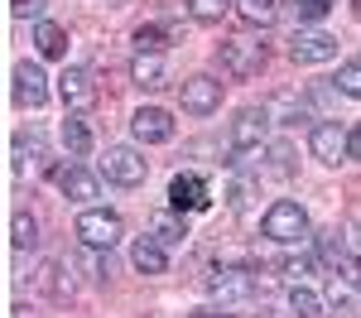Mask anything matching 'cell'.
<instances>
[{
	"instance_id": "cb8c5ba5",
	"label": "cell",
	"mask_w": 361,
	"mask_h": 318,
	"mask_svg": "<svg viewBox=\"0 0 361 318\" xmlns=\"http://www.w3.org/2000/svg\"><path fill=\"white\" fill-rule=\"evenodd\" d=\"M164 44H169V29L164 25H140L135 29V49H140V54H159Z\"/></svg>"
},
{
	"instance_id": "484cf974",
	"label": "cell",
	"mask_w": 361,
	"mask_h": 318,
	"mask_svg": "<svg viewBox=\"0 0 361 318\" xmlns=\"http://www.w3.org/2000/svg\"><path fill=\"white\" fill-rule=\"evenodd\" d=\"M188 10H193L197 25H217L226 15V0H188Z\"/></svg>"
},
{
	"instance_id": "44dd1931",
	"label": "cell",
	"mask_w": 361,
	"mask_h": 318,
	"mask_svg": "<svg viewBox=\"0 0 361 318\" xmlns=\"http://www.w3.org/2000/svg\"><path fill=\"white\" fill-rule=\"evenodd\" d=\"M63 145H68V154H92V130H87V121H78V116H68L63 121Z\"/></svg>"
},
{
	"instance_id": "52a82bcc",
	"label": "cell",
	"mask_w": 361,
	"mask_h": 318,
	"mask_svg": "<svg viewBox=\"0 0 361 318\" xmlns=\"http://www.w3.org/2000/svg\"><path fill=\"white\" fill-rule=\"evenodd\" d=\"M265 130H270V111L265 106H246L231 121V149H260L265 145Z\"/></svg>"
},
{
	"instance_id": "7c38bea8",
	"label": "cell",
	"mask_w": 361,
	"mask_h": 318,
	"mask_svg": "<svg viewBox=\"0 0 361 318\" xmlns=\"http://www.w3.org/2000/svg\"><path fill=\"white\" fill-rule=\"evenodd\" d=\"M289 58L294 63H328V58H337V39L323 29H299L289 44Z\"/></svg>"
},
{
	"instance_id": "ac0fdd59",
	"label": "cell",
	"mask_w": 361,
	"mask_h": 318,
	"mask_svg": "<svg viewBox=\"0 0 361 318\" xmlns=\"http://www.w3.org/2000/svg\"><path fill=\"white\" fill-rule=\"evenodd\" d=\"M34 44H39L44 58H68V34H63L54 20H39V25H34Z\"/></svg>"
},
{
	"instance_id": "277c9868",
	"label": "cell",
	"mask_w": 361,
	"mask_h": 318,
	"mask_svg": "<svg viewBox=\"0 0 361 318\" xmlns=\"http://www.w3.org/2000/svg\"><path fill=\"white\" fill-rule=\"evenodd\" d=\"M102 173L111 183H121V188H135V183H145V173H149V159L140 149H130V145H111L106 159H102Z\"/></svg>"
},
{
	"instance_id": "d4e9b609",
	"label": "cell",
	"mask_w": 361,
	"mask_h": 318,
	"mask_svg": "<svg viewBox=\"0 0 361 318\" xmlns=\"http://www.w3.org/2000/svg\"><path fill=\"white\" fill-rule=\"evenodd\" d=\"M289 5H294V15H299L304 25H318V20H323V15L333 10L337 0H289Z\"/></svg>"
},
{
	"instance_id": "4dcf8cb0",
	"label": "cell",
	"mask_w": 361,
	"mask_h": 318,
	"mask_svg": "<svg viewBox=\"0 0 361 318\" xmlns=\"http://www.w3.org/2000/svg\"><path fill=\"white\" fill-rule=\"evenodd\" d=\"M347 159H361V121L347 130Z\"/></svg>"
},
{
	"instance_id": "30bf717a",
	"label": "cell",
	"mask_w": 361,
	"mask_h": 318,
	"mask_svg": "<svg viewBox=\"0 0 361 318\" xmlns=\"http://www.w3.org/2000/svg\"><path fill=\"white\" fill-rule=\"evenodd\" d=\"M130 130H135L140 145H164V140H173V116L164 106H140L130 116Z\"/></svg>"
},
{
	"instance_id": "5b68a950",
	"label": "cell",
	"mask_w": 361,
	"mask_h": 318,
	"mask_svg": "<svg viewBox=\"0 0 361 318\" xmlns=\"http://www.w3.org/2000/svg\"><path fill=\"white\" fill-rule=\"evenodd\" d=\"M58 97H63V106L78 116V111H92L97 106V78L87 73V68H63V78H58Z\"/></svg>"
},
{
	"instance_id": "f546056e",
	"label": "cell",
	"mask_w": 361,
	"mask_h": 318,
	"mask_svg": "<svg viewBox=\"0 0 361 318\" xmlns=\"http://www.w3.org/2000/svg\"><path fill=\"white\" fill-rule=\"evenodd\" d=\"M44 5L49 0H10V15L15 20H44Z\"/></svg>"
},
{
	"instance_id": "8fae6325",
	"label": "cell",
	"mask_w": 361,
	"mask_h": 318,
	"mask_svg": "<svg viewBox=\"0 0 361 318\" xmlns=\"http://www.w3.org/2000/svg\"><path fill=\"white\" fill-rule=\"evenodd\" d=\"M308 149H313V159H323V164H342V159H347V130H342L337 121H318L313 135H308Z\"/></svg>"
},
{
	"instance_id": "2e32d148",
	"label": "cell",
	"mask_w": 361,
	"mask_h": 318,
	"mask_svg": "<svg viewBox=\"0 0 361 318\" xmlns=\"http://www.w3.org/2000/svg\"><path fill=\"white\" fill-rule=\"evenodd\" d=\"M58 188H63V193H68L73 202H92L97 193H102V188H97V173L78 169V164H73V169H63V173H58Z\"/></svg>"
},
{
	"instance_id": "8992f818",
	"label": "cell",
	"mask_w": 361,
	"mask_h": 318,
	"mask_svg": "<svg viewBox=\"0 0 361 318\" xmlns=\"http://www.w3.org/2000/svg\"><path fill=\"white\" fill-rule=\"evenodd\" d=\"M207 294L222 299V304H231V299H250V294H255V275L241 270V265H222V270L207 275Z\"/></svg>"
},
{
	"instance_id": "4fadbf2b",
	"label": "cell",
	"mask_w": 361,
	"mask_h": 318,
	"mask_svg": "<svg viewBox=\"0 0 361 318\" xmlns=\"http://www.w3.org/2000/svg\"><path fill=\"white\" fill-rule=\"evenodd\" d=\"M169 207H173V212H202V207H207V183H202L197 173H178V178L169 183Z\"/></svg>"
},
{
	"instance_id": "9a60e30c",
	"label": "cell",
	"mask_w": 361,
	"mask_h": 318,
	"mask_svg": "<svg viewBox=\"0 0 361 318\" xmlns=\"http://www.w3.org/2000/svg\"><path fill=\"white\" fill-rule=\"evenodd\" d=\"M130 82L145 87V92H159V87L169 82V68L159 54H135L130 58Z\"/></svg>"
},
{
	"instance_id": "83f0119b",
	"label": "cell",
	"mask_w": 361,
	"mask_h": 318,
	"mask_svg": "<svg viewBox=\"0 0 361 318\" xmlns=\"http://www.w3.org/2000/svg\"><path fill=\"white\" fill-rule=\"evenodd\" d=\"M352 294H357V285L342 280V275H333V285H328V304H333V309H352Z\"/></svg>"
},
{
	"instance_id": "5bb4252c",
	"label": "cell",
	"mask_w": 361,
	"mask_h": 318,
	"mask_svg": "<svg viewBox=\"0 0 361 318\" xmlns=\"http://www.w3.org/2000/svg\"><path fill=\"white\" fill-rule=\"evenodd\" d=\"M34 280H39V289H44L49 299H58V304L73 299V289H78L73 285V265H63V260H44V270H39Z\"/></svg>"
},
{
	"instance_id": "7a4b0ae2",
	"label": "cell",
	"mask_w": 361,
	"mask_h": 318,
	"mask_svg": "<svg viewBox=\"0 0 361 318\" xmlns=\"http://www.w3.org/2000/svg\"><path fill=\"white\" fill-rule=\"evenodd\" d=\"M217 58H222L226 78L246 82V78H255L265 68V44H255V39H226L222 49H217Z\"/></svg>"
},
{
	"instance_id": "4316f807",
	"label": "cell",
	"mask_w": 361,
	"mask_h": 318,
	"mask_svg": "<svg viewBox=\"0 0 361 318\" xmlns=\"http://www.w3.org/2000/svg\"><path fill=\"white\" fill-rule=\"evenodd\" d=\"M289 159H294V149H289V145H270V164H265V173L289 178V173H294V164H289Z\"/></svg>"
},
{
	"instance_id": "d6a6232c",
	"label": "cell",
	"mask_w": 361,
	"mask_h": 318,
	"mask_svg": "<svg viewBox=\"0 0 361 318\" xmlns=\"http://www.w3.org/2000/svg\"><path fill=\"white\" fill-rule=\"evenodd\" d=\"M188 318H231V314H217V309H197V314H188Z\"/></svg>"
},
{
	"instance_id": "6da1fadb",
	"label": "cell",
	"mask_w": 361,
	"mask_h": 318,
	"mask_svg": "<svg viewBox=\"0 0 361 318\" xmlns=\"http://www.w3.org/2000/svg\"><path fill=\"white\" fill-rule=\"evenodd\" d=\"M260 231L270 236V241H279V246H294V241H308V212L299 207V202L279 198L270 212H265V222H260Z\"/></svg>"
},
{
	"instance_id": "9c48e42d",
	"label": "cell",
	"mask_w": 361,
	"mask_h": 318,
	"mask_svg": "<svg viewBox=\"0 0 361 318\" xmlns=\"http://www.w3.org/2000/svg\"><path fill=\"white\" fill-rule=\"evenodd\" d=\"M222 106V82L217 78H207V73H197L183 82V111L188 116H212Z\"/></svg>"
},
{
	"instance_id": "1f68e13d",
	"label": "cell",
	"mask_w": 361,
	"mask_h": 318,
	"mask_svg": "<svg viewBox=\"0 0 361 318\" xmlns=\"http://www.w3.org/2000/svg\"><path fill=\"white\" fill-rule=\"evenodd\" d=\"M284 275H289V280H299V275H308V260H284Z\"/></svg>"
},
{
	"instance_id": "ba28073f",
	"label": "cell",
	"mask_w": 361,
	"mask_h": 318,
	"mask_svg": "<svg viewBox=\"0 0 361 318\" xmlns=\"http://www.w3.org/2000/svg\"><path fill=\"white\" fill-rule=\"evenodd\" d=\"M15 102L29 106V111H39L44 102H49V78H44V68L39 63H15Z\"/></svg>"
},
{
	"instance_id": "f1b7e54d",
	"label": "cell",
	"mask_w": 361,
	"mask_h": 318,
	"mask_svg": "<svg viewBox=\"0 0 361 318\" xmlns=\"http://www.w3.org/2000/svg\"><path fill=\"white\" fill-rule=\"evenodd\" d=\"M337 92H342V97H357V102H361V63H347V68L337 73Z\"/></svg>"
},
{
	"instance_id": "ffe728a7",
	"label": "cell",
	"mask_w": 361,
	"mask_h": 318,
	"mask_svg": "<svg viewBox=\"0 0 361 318\" xmlns=\"http://www.w3.org/2000/svg\"><path fill=\"white\" fill-rule=\"evenodd\" d=\"M149 231H154V241H159V246H178V241L188 236V227L178 222V212H173V207H169V212H154Z\"/></svg>"
},
{
	"instance_id": "7402d4cb",
	"label": "cell",
	"mask_w": 361,
	"mask_h": 318,
	"mask_svg": "<svg viewBox=\"0 0 361 318\" xmlns=\"http://www.w3.org/2000/svg\"><path fill=\"white\" fill-rule=\"evenodd\" d=\"M275 0H241V20H246V25H260V29H270L275 25Z\"/></svg>"
},
{
	"instance_id": "e0dca14e",
	"label": "cell",
	"mask_w": 361,
	"mask_h": 318,
	"mask_svg": "<svg viewBox=\"0 0 361 318\" xmlns=\"http://www.w3.org/2000/svg\"><path fill=\"white\" fill-rule=\"evenodd\" d=\"M130 260H135L140 275H164V270H169V256H164V246H159L154 236H140L135 251H130Z\"/></svg>"
},
{
	"instance_id": "3957f363",
	"label": "cell",
	"mask_w": 361,
	"mask_h": 318,
	"mask_svg": "<svg viewBox=\"0 0 361 318\" xmlns=\"http://www.w3.org/2000/svg\"><path fill=\"white\" fill-rule=\"evenodd\" d=\"M78 236H82V246H92V251H111L116 241L126 236V227H121V217L106 212V207H87L82 217H78Z\"/></svg>"
},
{
	"instance_id": "d6986e66",
	"label": "cell",
	"mask_w": 361,
	"mask_h": 318,
	"mask_svg": "<svg viewBox=\"0 0 361 318\" xmlns=\"http://www.w3.org/2000/svg\"><path fill=\"white\" fill-rule=\"evenodd\" d=\"M10 246L15 251H34L39 246V222H34V212H25V207L10 217Z\"/></svg>"
},
{
	"instance_id": "603a6c76",
	"label": "cell",
	"mask_w": 361,
	"mask_h": 318,
	"mask_svg": "<svg viewBox=\"0 0 361 318\" xmlns=\"http://www.w3.org/2000/svg\"><path fill=\"white\" fill-rule=\"evenodd\" d=\"M289 309H294L299 318H323V299H318L313 289L294 285V294H289Z\"/></svg>"
}]
</instances>
